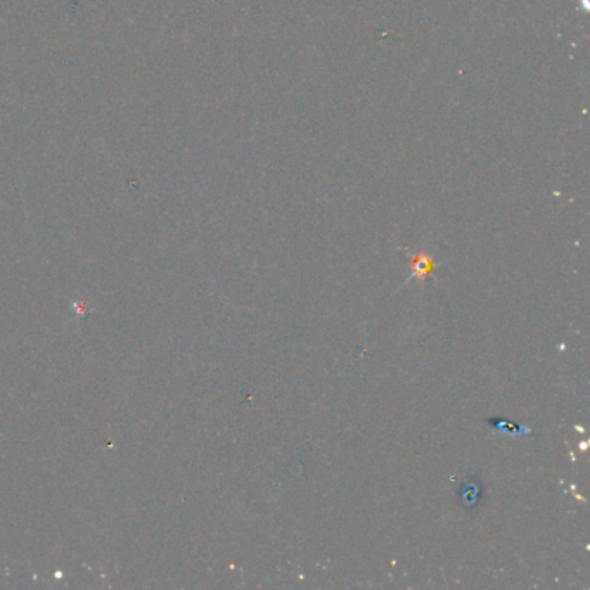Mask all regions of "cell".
I'll return each instance as SVG.
<instances>
[{"instance_id":"3957f363","label":"cell","mask_w":590,"mask_h":590,"mask_svg":"<svg viewBox=\"0 0 590 590\" xmlns=\"http://www.w3.org/2000/svg\"><path fill=\"white\" fill-rule=\"evenodd\" d=\"M489 422L491 426H495V427H498V429H502V431H509V433H529V431L532 429H523V427H520V426H516L514 425V422H510V421H502V419H489Z\"/></svg>"},{"instance_id":"7a4b0ae2","label":"cell","mask_w":590,"mask_h":590,"mask_svg":"<svg viewBox=\"0 0 590 590\" xmlns=\"http://www.w3.org/2000/svg\"><path fill=\"white\" fill-rule=\"evenodd\" d=\"M412 267H410V277H419L426 281L427 277L434 274V262L427 253H419V255L412 256Z\"/></svg>"},{"instance_id":"6da1fadb","label":"cell","mask_w":590,"mask_h":590,"mask_svg":"<svg viewBox=\"0 0 590 590\" xmlns=\"http://www.w3.org/2000/svg\"><path fill=\"white\" fill-rule=\"evenodd\" d=\"M483 483L476 476H469L460 483L457 490V501L464 510H476L482 506L483 501Z\"/></svg>"}]
</instances>
